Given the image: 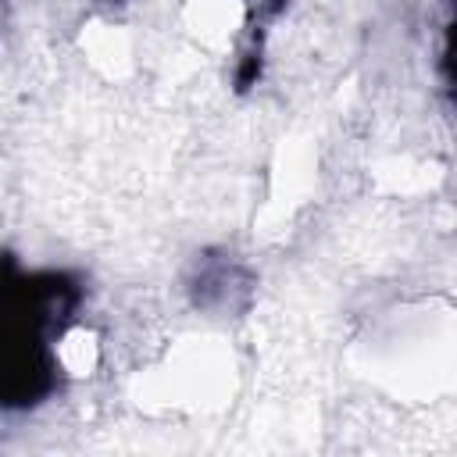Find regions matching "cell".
I'll return each mask as SVG.
<instances>
[{
  "instance_id": "1",
  "label": "cell",
  "mask_w": 457,
  "mask_h": 457,
  "mask_svg": "<svg viewBox=\"0 0 457 457\" xmlns=\"http://www.w3.org/2000/svg\"><path fill=\"white\" fill-rule=\"evenodd\" d=\"M368 375L403 400H436L453 386V311H403L400 332L386 325L368 343Z\"/></svg>"
},
{
  "instance_id": "2",
  "label": "cell",
  "mask_w": 457,
  "mask_h": 457,
  "mask_svg": "<svg viewBox=\"0 0 457 457\" xmlns=\"http://www.w3.org/2000/svg\"><path fill=\"white\" fill-rule=\"evenodd\" d=\"M236 389V353L225 339H179L164 361L132 378V400L146 411H214Z\"/></svg>"
},
{
  "instance_id": "3",
  "label": "cell",
  "mask_w": 457,
  "mask_h": 457,
  "mask_svg": "<svg viewBox=\"0 0 457 457\" xmlns=\"http://www.w3.org/2000/svg\"><path fill=\"white\" fill-rule=\"evenodd\" d=\"M243 0H189L182 11V25L186 32L207 46V50H221L232 43V36L243 29Z\"/></svg>"
},
{
  "instance_id": "4",
  "label": "cell",
  "mask_w": 457,
  "mask_h": 457,
  "mask_svg": "<svg viewBox=\"0 0 457 457\" xmlns=\"http://www.w3.org/2000/svg\"><path fill=\"white\" fill-rule=\"evenodd\" d=\"M82 54H86V61L100 71V75H107V79H121V75H129L132 71V36H129V29H121V25H111V21H93V25H86V32H82Z\"/></svg>"
},
{
  "instance_id": "5",
  "label": "cell",
  "mask_w": 457,
  "mask_h": 457,
  "mask_svg": "<svg viewBox=\"0 0 457 457\" xmlns=\"http://www.w3.org/2000/svg\"><path fill=\"white\" fill-rule=\"evenodd\" d=\"M271 179H275V200H271V207L296 204L307 193V186H311V150L300 146V143H289L282 150L278 168H275Z\"/></svg>"
},
{
  "instance_id": "6",
  "label": "cell",
  "mask_w": 457,
  "mask_h": 457,
  "mask_svg": "<svg viewBox=\"0 0 457 457\" xmlns=\"http://www.w3.org/2000/svg\"><path fill=\"white\" fill-rule=\"evenodd\" d=\"M57 357H61V364H64L68 375H89L93 364H96V339H93V332L71 328V332L61 339Z\"/></svg>"
}]
</instances>
